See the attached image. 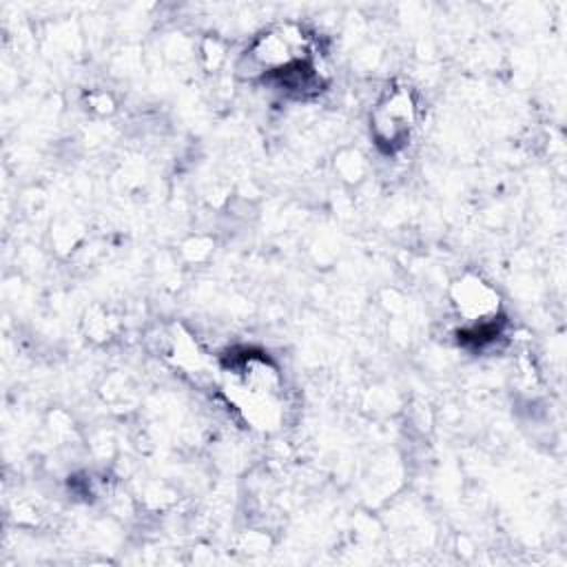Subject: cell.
<instances>
[{"mask_svg": "<svg viewBox=\"0 0 567 567\" xmlns=\"http://www.w3.org/2000/svg\"><path fill=\"white\" fill-rule=\"evenodd\" d=\"M246 60L255 71L281 75L310 60V40L297 24H277L252 40Z\"/></svg>", "mask_w": 567, "mask_h": 567, "instance_id": "obj_1", "label": "cell"}, {"mask_svg": "<svg viewBox=\"0 0 567 567\" xmlns=\"http://www.w3.org/2000/svg\"><path fill=\"white\" fill-rule=\"evenodd\" d=\"M416 106L408 89H392L372 113V133L379 144L388 148L401 146L414 126Z\"/></svg>", "mask_w": 567, "mask_h": 567, "instance_id": "obj_2", "label": "cell"}, {"mask_svg": "<svg viewBox=\"0 0 567 567\" xmlns=\"http://www.w3.org/2000/svg\"><path fill=\"white\" fill-rule=\"evenodd\" d=\"M452 303L467 328L494 323L501 306L496 290L476 275H465L454 284Z\"/></svg>", "mask_w": 567, "mask_h": 567, "instance_id": "obj_3", "label": "cell"}]
</instances>
